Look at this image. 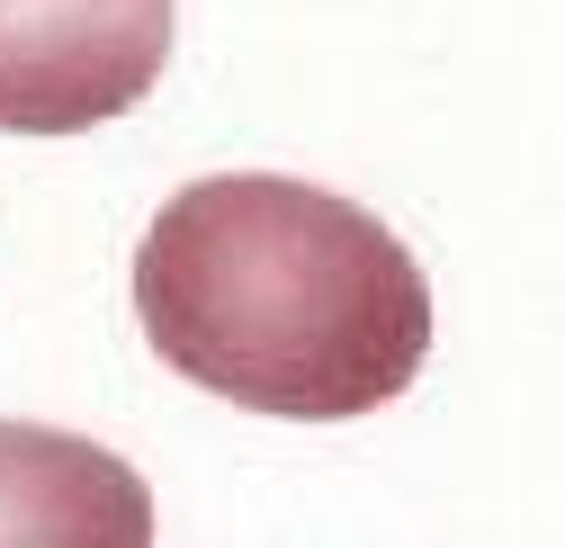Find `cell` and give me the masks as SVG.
<instances>
[{
    "label": "cell",
    "mask_w": 565,
    "mask_h": 548,
    "mask_svg": "<svg viewBox=\"0 0 565 548\" xmlns=\"http://www.w3.org/2000/svg\"><path fill=\"white\" fill-rule=\"evenodd\" d=\"M135 315L162 369L288 423H360L431 360V280L350 198L278 171L189 180L145 225Z\"/></svg>",
    "instance_id": "cell-1"
},
{
    "label": "cell",
    "mask_w": 565,
    "mask_h": 548,
    "mask_svg": "<svg viewBox=\"0 0 565 548\" xmlns=\"http://www.w3.org/2000/svg\"><path fill=\"white\" fill-rule=\"evenodd\" d=\"M153 539V495L117 450L0 423V548H135Z\"/></svg>",
    "instance_id": "cell-3"
},
{
    "label": "cell",
    "mask_w": 565,
    "mask_h": 548,
    "mask_svg": "<svg viewBox=\"0 0 565 548\" xmlns=\"http://www.w3.org/2000/svg\"><path fill=\"white\" fill-rule=\"evenodd\" d=\"M171 63V0H0V135L126 117Z\"/></svg>",
    "instance_id": "cell-2"
}]
</instances>
